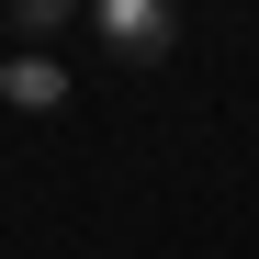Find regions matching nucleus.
I'll list each match as a JSON object with an SVG mask.
<instances>
[{
  "label": "nucleus",
  "instance_id": "obj_3",
  "mask_svg": "<svg viewBox=\"0 0 259 259\" xmlns=\"http://www.w3.org/2000/svg\"><path fill=\"white\" fill-rule=\"evenodd\" d=\"M79 12H91V0H0V23H23V46H34V57H46V34L79 23Z\"/></svg>",
  "mask_w": 259,
  "mask_h": 259
},
{
  "label": "nucleus",
  "instance_id": "obj_1",
  "mask_svg": "<svg viewBox=\"0 0 259 259\" xmlns=\"http://www.w3.org/2000/svg\"><path fill=\"white\" fill-rule=\"evenodd\" d=\"M91 34H102V57L158 68L169 46H181V0H91Z\"/></svg>",
  "mask_w": 259,
  "mask_h": 259
},
{
  "label": "nucleus",
  "instance_id": "obj_2",
  "mask_svg": "<svg viewBox=\"0 0 259 259\" xmlns=\"http://www.w3.org/2000/svg\"><path fill=\"white\" fill-rule=\"evenodd\" d=\"M0 102H12V113H57V102H68V68H57V57H34V46H23L12 68H0Z\"/></svg>",
  "mask_w": 259,
  "mask_h": 259
}]
</instances>
